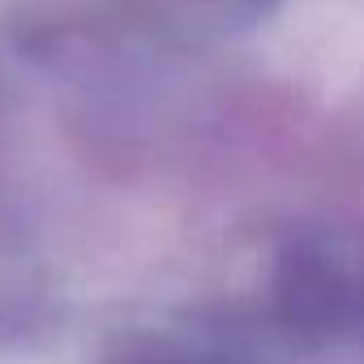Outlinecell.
I'll use <instances>...</instances> for the list:
<instances>
[{
	"instance_id": "1",
	"label": "cell",
	"mask_w": 364,
	"mask_h": 364,
	"mask_svg": "<svg viewBox=\"0 0 364 364\" xmlns=\"http://www.w3.org/2000/svg\"><path fill=\"white\" fill-rule=\"evenodd\" d=\"M283 317L300 330H338L351 317V287L317 257H291L279 283Z\"/></svg>"
}]
</instances>
